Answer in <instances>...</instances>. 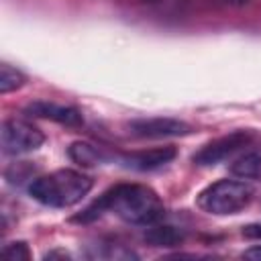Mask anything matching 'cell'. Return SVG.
Listing matches in <instances>:
<instances>
[{
    "mask_svg": "<svg viewBox=\"0 0 261 261\" xmlns=\"http://www.w3.org/2000/svg\"><path fill=\"white\" fill-rule=\"evenodd\" d=\"M92 190V177L73 169H57L53 173L37 177L29 192L31 196L51 208H69Z\"/></svg>",
    "mask_w": 261,
    "mask_h": 261,
    "instance_id": "7a4b0ae2",
    "label": "cell"
},
{
    "mask_svg": "<svg viewBox=\"0 0 261 261\" xmlns=\"http://www.w3.org/2000/svg\"><path fill=\"white\" fill-rule=\"evenodd\" d=\"M245 259H251V261H261V247H251L243 253Z\"/></svg>",
    "mask_w": 261,
    "mask_h": 261,
    "instance_id": "9a60e30c",
    "label": "cell"
},
{
    "mask_svg": "<svg viewBox=\"0 0 261 261\" xmlns=\"http://www.w3.org/2000/svg\"><path fill=\"white\" fill-rule=\"evenodd\" d=\"M253 198V188L239 179H220L198 196V206L214 216H226L237 214L245 206H249Z\"/></svg>",
    "mask_w": 261,
    "mask_h": 261,
    "instance_id": "3957f363",
    "label": "cell"
},
{
    "mask_svg": "<svg viewBox=\"0 0 261 261\" xmlns=\"http://www.w3.org/2000/svg\"><path fill=\"white\" fill-rule=\"evenodd\" d=\"M145 241L153 247H173L184 241V232L175 226H155L149 224V230L145 232Z\"/></svg>",
    "mask_w": 261,
    "mask_h": 261,
    "instance_id": "8fae6325",
    "label": "cell"
},
{
    "mask_svg": "<svg viewBox=\"0 0 261 261\" xmlns=\"http://www.w3.org/2000/svg\"><path fill=\"white\" fill-rule=\"evenodd\" d=\"M251 141V135L245 130H234L226 137H220L208 145H204L196 155H194V163L196 165H216L220 161H224L228 155H232L234 151H239L241 147H245Z\"/></svg>",
    "mask_w": 261,
    "mask_h": 261,
    "instance_id": "5b68a950",
    "label": "cell"
},
{
    "mask_svg": "<svg viewBox=\"0 0 261 261\" xmlns=\"http://www.w3.org/2000/svg\"><path fill=\"white\" fill-rule=\"evenodd\" d=\"M24 82H27V77H24L22 71H18L16 67H10L8 63H2L0 65V92L2 94H8L12 90H18Z\"/></svg>",
    "mask_w": 261,
    "mask_h": 261,
    "instance_id": "7c38bea8",
    "label": "cell"
},
{
    "mask_svg": "<svg viewBox=\"0 0 261 261\" xmlns=\"http://www.w3.org/2000/svg\"><path fill=\"white\" fill-rule=\"evenodd\" d=\"M104 212L116 214L120 220L137 226H149L161 220L163 204L159 196L141 184H118L104 192L92 206H88L80 216L77 222H90Z\"/></svg>",
    "mask_w": 261,
    "mask_h": 261,
    "instance_id": "6da1fadb",
    "label": "cell"
},
{
    "mask_svg": "<svg viewBox=\"0 0 261 261\" xmlns=\"http://www.w3.org/2000/svg\"><path fill=\"white\" fill-rule=\"evenodd\" d=\"M2 255H4L6 259H12V261H27V259H31V251H29L27 243H22V241L6 245V247L2 249Z\"/></svg>",
    "mask_w": 261,
    "mask_h": 261,
    "instance_id": "4fadbf2b",
    "label": "cell"
},
{
    "mask_svg": "<svg viewBox=\"0 0 261 261\" xmlns=\"http://www.w3.org/2000/svg\"><path fill=\"white\" fill-rule=\"evenodd\" d=\"M45 141V135L22 118H8L2 122L0 145L4 155H22L37 151Z\"/></svg>",
    "mask_w": 261,
    "mask_h": 261,
    "instance_id": "277c9868",
    "label": "cell"
},
{
    "mask_svg": "<svg viewBox=\"0 0 261 261\" xmlns=\"http://www.w3.org/2000/svg\"><path fill=\"white\" fill-rule=\"evenodd\" d=\"M230 173L243 179H261V151H249L230 163Z\"/></svg>",
    "mask_w": 261,
    "mask_h": 261,
    "instance_id": "9c48e42d",
    "label": "cell"
},
{
    "mask_svg": "<svg viewBox=\"0 0 261 261\" xmlns=\"http://www.w3.org/2000/svg\"><path fill=\"white\" fill-rule=\"evenodd\" d=\"M173 157H175V149L173 147H157V149H149V151L126 153V155L120 157V161L128 169L151 171V169H157V167L167 165Z\"/></svg>",
    "mask_w": 261,
    "mask_h": 261,
    "instance_id": "52a82bcc",
    "label": "cell"
},
{
    "mask_svg": "<svg viewBox=\"0 0 261 261\" xmlns=\"http://www.w3.org/2000/svg\"><path fill=\"white\" fill-rule=\"evenodd\" d=\"M228 4H232V6H243V4H247L249 0H226Z\"/></svg>",
    "mask_w": 261,
    "mask_h": 261,
    "instance_id": "2e32d148",
    "label": "cell"
},
{
    "mask_svg": "<svg viewBox=\"0 0 261 261\" xmlns=\"http://www.w3.org/2000/svg\"><path fill=\"white\" fill-rule=\"evenodd\" d=\"M27 112L31 116H39V118H49L67 126H77L84 122L80 110L71 108V106H63V104H53V102H35L27 108Z\"/></svg>",
    "mask_w": 261,
    "mask_h": 261,
    "instance_id": "ba28073f",
    "label": "cell"
},
{
    "mask_svg": "<svg viewBox=\"0 0 261 261\" xmlns=\"http://www.w3.org/2000/svg\"><path fill=\"white\" fill-rule=\"evenodd\" d=\"M69 157L80 163V165H96V163H104L108 159V153L102 149V147H96L92 143H86V141H77L69 147Z\"/></svg>",
    "mask_w": 261,
    "mask_h": 261,
    "instance_id": "30bf717a",
    "label": "cell"
},
{
    "mask_svg": "<svg viewBox=\"0 0 261 261\" xmlns=\"http://www.w3.org/2000/svg\"><path fill=\"white\" fill-rule=\"evenodd\" d=\"M130 133L143 139H165V137H184L192 133V126L177 118H141L128 124Z\"/></svg>",
    "mask_w": 261,
    "mask_h": 261,
    "instance_id": "8992f818",
    "label": "cell"
},
{
    "mask_svg": "<svg viewBox=\"0 0 261 261\" xmlns=\"http://www.w3.org/2000/svg\"><path fill=\"white\" fill-rule=\"evenodd\" d=\"M243 234L247 239H261V224H249L243 228Z\"/></svg>",
    "mask_w": 261,
    "mask_h": 261,
    "instance_id": "5bb4252c",
    "label": "cell"
}]
</instances>
